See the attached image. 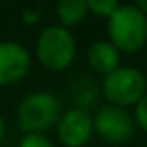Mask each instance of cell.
Returning <instances> with one entry per match:
<instances>
[{
  "mask_svg": "<svg viewBox=\"0 0 147 147\" xmlns=\"http://www.w3.org/2000/svg\"><path fill=\"white\" fill-rule=\"evenodd\" d=\"M22 21L28 22V24L37 22V21H39V11H37V9H32V7L24 9V11H22Z\"/></svg>",
  "mask_w": 147,
  "mask_h": 147,
  "instance_id": "13",
  "label": "cell"
},
{
  "mask_svg": "<svg viewBox=\"0 0 147 147\" xmlns=\"http://www.w3.org/2000/svg\"><path fill=\"white\" fill-rule=\"evenodd\" d=\"M4 132H6V125H4V119H2V115H0V142H2V138H4Z\"/></svg>",
  "mask_w": 147,
  "mask_h": 147,
  "instance_id": "15",
  "label": "cell"
},
{
  "mask_svg": "<svg viewBox=\"0 0 147 147\" xmlns=\"http://www.w3.org/2000/svg\"><path fill=\"white\" fill-rule=\"evenodd\" d=\"M93 129L102 140L123 144L134 136V119L125 108L106 104V106H100L95 114Z\"/></svg>",
  "mask_w": 147,
  "mask_h": 147,
  "instance_id": "5",
  "label": "cell"
},
{
  "mask_svg": "<svg viewBox=\"0 0 147 147\" xmlns=\"http://www.w3.org/2000/svg\"><path fill=\"white\" fill-rule=\"evenodd\" d=\"M36 54L41 65L50 71H61L69 67L75 60L76 43L73 34L65 26H47L41 30L36 45Z\"/></svg>",
  "mask_w": 147,
  "mask_h": 147,
  "instance_id": "3",
  "label": "cell"
},
{
  "mask_svg": "<svg viewBox=\"0 0 147 147\" xmlns=\"http://www.w3.org/2000/svg\"><path fill=\"white\" fill-rule=\"evenodd\" d=\"M19 147H54V145L47 136H43V134L30 132V134H24V136L21 138Z\"/></svg>",
  "mask_w": 147,
  "mask_h": 147,
  "instance_id": "11",
  "label": "cell"
},
{
  "mask_svg": "<svg viewBox=\"0 0 147 147\" xmlns=\"http://www.w3.org/2000/svg\"><path fill=\"white\" fill-rule=\"evenodd\" d=\"M61 104L49 91H36L26 95L17 108V123L26 134L41 132L60 121Z\"/></svg>",
  "mask_w": 147,
  "mask_h": 147,
  "instance_id": "2",
  "label": "cell"
},
{
  "mask_svg": "<svg viewBox=\"0 0 147 147\" xmlns=\"http://www.w3.org/2000/svg\"><path fill=\"white\" fill-rule=\"evenodd\" d=\"M30 52L17 41H0V86L22 80L30 71Z\"/></svg>",
  "mask_w": 147,
  "mask_h": 147,
  "instance_id": "7",
  "label": "cell"
},
{
  "mask_svg": "<svg viewBox=\"0 0 147 147\" xmlns=\"http://www.w3.org/2000/svg\"><path fill=\"white\" fill-rule=\"evenodd\" d=\"M147 78L136 67H119L104 76L102 93L108 102L114 106L125 108L130 104H138L145 97Z\"/></svg>",
  "mask_w": 147,
  "mask_h": 147,
  "instance_id": "4",
  "label": "cell"
},
{
  "mask_svg": "<svg viewBox=\"0 0 147 147\" xmlns=\"http://www.w3.org/2000/svg\"><path fill=\"white\" fill-rule=\"evenodd\" d=\"M88 61L93 71L106 76L112 71L119 69L121 52L115 49V45L110 39H97L88 49Z\"/></svg>",
  "mask_w": 147,
  "mask_h": 147,
  "instance_id": "8",
  "label": "cell"
},
{
  "mask_svg": "<svg viewBox=\"0 0 147 147\" xmlns=\"http://www.w3.org/2000/svg\"><path fill=\"white\" fill-rule=\"evenodd\" d=\"M136 6L140 7L142 11H144V15H145V17H147V0H140V2H138Z\"/></svg>",
  "mask_w": 147,
  "mask_h": 147,
  "instance_id": "14",
  "label": "cell"
},
{
  "mask_svg": "<svg viewBox=\"0 0 147 147\" xmlns=\"http://www.w3.org/2000/svg\"><path fill=\"white\" fill-rule=\"evenodd\" d=\"M134 119H136V123H138V125H140L142 129H144L145 132H147V95H145V97L136 104Z\"/></svg>",
  "mask_w": 147,
  "mask_h": 147,
  "instance_id": "12",
  "label": "cell"
},
{
  "mask_svg": "<svg viewBox=\"0 0 147 147\" xmlns=\"http://www.w3.org/2000/svg\"><path fill=\"white\" fill-rule=\"evenodd\" d=\"M86 6H88V11H91L93 15L110 19L112 13L119 7V4L117 0H86Z\"/></svg>",
  "mask_w": 147,
  "mask_h": 147,
  "instance_id": "10",
  "label": "cell"
},
{
  "mask_svg": "<svg viewBox=\"0 0 147 147\" xmlns=\"http://www.w3.org/2000/svg\"><path fill=\"white\" fill-rule=\"evenodd\" d=\"M58 138L65 147H82L90 142L93 129V117L84 108H73L65 112L56 125Z\"/></svg>",
  "mask_w": 147,
  "mask_h": 147,
  "instance_id": "6",
  "label": "cell"
},
{
  "mask_svg": "<svg viewBox=\"0 0 147 147\" xmlns=\"http://www.w3.org/2000/svg\"><path fill=\"white\" fill-rule=\"evenodd\" d=\"M108 36L119 52H136L147 43V17L132 6H119L108 19Z\"/></svg>",
  "mask_w": 147,
  "mask_h": 147,
  "instance_id": "1",
  "label": "cell"
},
{
  "mask_svg": "<svg viewBox=\"0 0 147 147\" xmlns=\"http://www.w3.org/2000/svg\"><path fill=\"white\" fill-rule=\"evenodd\" d=\"M56 13L61 26H75L86 17L88 6L86 0H60L56 4Z\"/></svg>",
  "mask_w": 147,
  "mask_h": 147,
  "instance_id": "9",
  "label": "cell"
}]
</instances>
